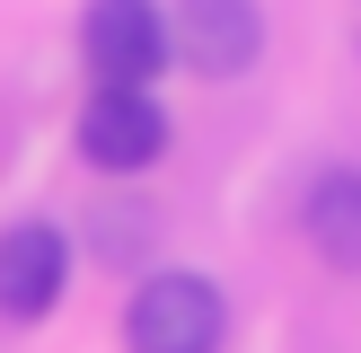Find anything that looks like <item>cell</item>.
Returning <instances> with one entry per match:
<instances>
[{
    "label": "cell",
    "mask_w": 361,
    "mask_h": 353,
    "mask_svg": "<svg viewBox=\"0 0 361 353\" xmlns=\"http://www.w3.org/2000/svg\"><path fill=\"white\" fill-rule=\"evenodd\" d=\"M221 345H229V300L194 265L150 274L123 309V353H221Z\"/></svg>",
    "instance_id": "obj_1"
},
{
    "label": "cell",
    "mask_w": 361,
    "mask_h": 353,
    "mask_svg": "<svg viewBox=\"0 0 361 353\" xmlns=\"http://www.w3.org/2000/svg\"><path fill=\"white\" fill-rule=\"evenodd\" d=\"M71 292V229L62 221H9L0 229V318L35 327Z\"/></svg>",
    "instance_id": "obj_5"
},
{
    "label": "cell",
    "mask_w": 361,
    "mask_h": 353,
    "mask_svg": "<svg viewBox=\"0 0 361 353\" xmlns=\"http://www.w3.org/2000/svg\"><path fill=\"white\" fill-rule=\"evenodd\" d=\"M80 62L97 88H150L176 62V35L159 0H88L80 9Z\"/></svg>",
    "instance_id": "obj_2"
},
{
    "label": "cell",
    "mask_w": 361,
    "mask_h": 353,
    "mask_svg": "<svg viewBox=\"0 0 361 353\" xmlns=\"http://www.w3.org/2000/svg\"><path fill=\"white\" fill-rule=\"evenodd\" d=\"M71 141H80V159L97 176H141V168L168 159V106L150 88H88Z\"/></svg>",
    "instance_id": "obj_3"
},
{
    "label": "cell",
    "mask_w": 361,
    "mask_h": 353,
    "mask_svg": "<svg viewBox=\"0 0 361 353\" xmlns=\"http://www.w3.org/2000/svg\"><path fill=\"white\" fill-rule=\"evenodd\" d=\"M168 35H176V62L194 80H247L264 62V9L256 0H176Z\"/></svg>",
    "instance_id": "obj_4"
},
{
    "label": "cell",
    "mask_w": 361,
    "mask_h": 353,
    "mask_svg": "<svg viewBox=\"0 0 361 353\" xmlns=\"http://www.w3.org/2000/svg\"><path fill=\"white\" fill-rule=\"evenodd\" d=\"M300 229H309V247L335 274H361V168H317L309 203H300Z\"/></svg>",
    "instance_id": "obj_6"
}]
</instances>
